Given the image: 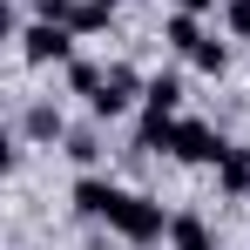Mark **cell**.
Wrapping results in <instances>:
<instances>
[{
    "label": "cell",
    "mask_w": 250,
    "mask_h": 250,
    "mask_svg": "<svg viewBox=\"0 0 250 250\" xmlns=\"http://www.w3.org/2000/svg\"><path fill=\"white\" fill-rule=\"evenodd\" d=\"M108 230L149 250V244H163V237H169V216H163V203H156V196H135V189H128V196H122V209L108 216Z\"/></svg>",
    "instance_id": "cell-1"
},
{
    "label": "cell",
    "mask_w": 250,
    "mask_h": 250,
    "mask_svg": "<svg viewBox=\"0 0 250 250\" xmlns=\"http://www.w3.org/2000/svg\"><path fill=\"white\" fill-rule=\"evenodd\" d=\"M21 54H27L34 68H47V61H75V27H68V21H34V27L21 34Z\"/></svg>",
    "instance_id": "cell-2"
},
{
    "label": "cell",
    "mask_w": 250,
    "mask_h": 250,
    "mask_svg": "<svg viewBox=\"0 0 250 250\" xmlns=\"http://www.w3.org/2000/svg\"><path fill=\"white\" fill-rule=\"evenodd\" d=\"M223 149H230V142H223L209 122L189 115V122H176V149H169V156H176V163H223Z\"/></svg>",
    "instance_id": "cell-3"
},
{
    "label": "cell",
    "mask_w": 250,
    "mask_h": 250,
    "mask_svg": "<svg viewBox=\"0 0 250 250\" xmlns=\"http://www.w3.org/2000/svg\"><path fill=\"white\" fill-rule=\"evenodd\" d=\"M142 88H149V82H135V68H122V61H115V68H108V82H102V95H95L88 108H95L102 122H115V115H122L128 102L142 95Z\"/></svg>",
    "instance_id": "cell-4"
},
{
    "label": "cell",
    "mask_w": 250,
    "mask_h": 250,
    "mask_svg": "<svg viewBox=\"0 0 250 250\" xmlns=\"http://www.w3.org/2000/svg\"><path fill=\"white\" fill-rule=\"evenodd\" d=\"M122 196H128V189L102 183V176H82V183H75V209H82V216H95V223H108V216L122 209Z\"/></svg>",
    "instance_id": "cell-5"
},
{
    "label": "cell",
    "mask_w": 250,
    "mask_h": 250,
    "mask_svg": "<svg viewBox=\"0 0 250 250\" xmlns=\"http://www.w3.org/2000/svg\"><path fill=\"white\" fill-rule=\"evenodd\" d=\"M169 244L176 250H216V237H209V223L196 209H183V216H169Z\"/></svg>",
    "instance_id": "cell-6"
},
{
    "label": "cell",
    "mask_w": 250,
    "mask_h": 250,
    "mask_svg": "<svg viewBox=\"0 0 250 250\" xmlns=\"http://www.w3.org/2000/svg\"><path fill=\"white\" fill-rule=\"evenodd\" d=\"M216 189H223V196H250V149H223V163H216Z\"/></svg>",
    "instance_id": "cell-7"
},
{
    "label": "cell",
    "mask_w": 250,
    "mask_h": 250,
    "mask_svg": "<svg viewBox=\"0 0 250 250\" xmlns=\"http://www.w3.org/2000/svg\"><path fill=\"white\" fill-rule=\"evenodd\" d=\"M27 135H34V142H61V135H68V122H61V108H54V102H34V108H27Z\"/></svg>",
    "instance_id": "cell-8"
},
{
    "label": "cell",
    "mask_w": 250,
    "mask_h": 250,
    "mask_svg": "<svg viewBox=\"0 0 250 250\" xmlns=\"http://www.w3.org/2000/svg\"><path fill=\"white\" fill-rule=\"evenodd\" d=\"M135 149H176V115H142V128H135Z\"/></svg>",
    "instance_id": "cell-9"
},
{
    "label": "cell",
    "mask_w": 250,
    "mask_h": 250,
    "mask_svg": "<svg viewBox=\"0 0 250 250\" xmlns=\"http://www.w3.org/2000/svg\"><path fill=\"white\" fill-rule=\"evenodd\" d=\"M142 102H149L156 115H176V102H183V75H156V82L142 88Z\"/></svg>",
    "instance_id": "cell-10"
},
{
    "label": "cell",
    "mask_w": 250,
    "mask_h": 250,
    "mask_svg": "<svg viewBox=\"0 0 250 250\" xmlns=\"http://www.w3.org/2000/svg\"><path fill=\"white\" fill-rule=\"evenodd\" d=\"M163 34H169V47H183V54H189V47L203 41V21H196L189 7H176V14H169V27H163Z\"/></svg>",
    "instance_id": "cell-11"
},
{
    "label": "cell",
    "mask_w": 250,
    "mask_h": 250,
    "mask_svg": "<svg viewBox=\"0 0 250 250\" xmlns=\"http://www.w3.org/2000/svg\"><path fill=\"white\" fill-rule=\"evenodd\" d=\"M189 61H196V68H203V75H223V68H230V47L216 41V34H203V41L189 47Z\"/></svg>",
    "instance_id": "cell-12"
},
{
    "label": "cell",
    "mask_w": 250,
    "mask_h": 250,
    "mask_svg": "<svg viewBox=\"0 0 250 250\" xmlns=\"http://www.w3.org/2000/svg\"><path fill=\"white\" fill-rule=\"evenodd\" d=\"M68 82H75V95H102V82H108V68H95V61H68Z\"/></svg>",
    "instance_id": "cell-13"
},
{
    "label": "cell",
    "mask_w": 250,
    "mask_h": 250,
    "mask_svg": "<svg viewBox=\"0 0 250 250\" xmlns=\"http://www.w3.org/2000/svg\"><path fill=\"white\" fill-rule=\"evenodd\" d=\"M108 14H115L108 0H82V7H75V34H95V27H108Z\"/></svg>",
    "instance_id": "cell-14"
},
{
    "label": "cell",
    "mask_w": 250,
    "mask_h": 250,
    "mask_svg": "<svg viewBox=\"0 0 250 250\" xmlns=\"http://www.w3.org/2000/svg\"><path fill=\"white\" fill-rule=\"evenodd\" d=\"M75 7H82V0H34V21H68V27H75Z\"/></svg>",
    "instance_id": "cell-15"
},
{
    "label": "cell",
    "mask_w": 250,
    "mask_h": 250,
    "mask_svg": "<svg viewBox=\"0 0 250 250\" xmlns=\"http://www.w3.org/2000/svg\"><path fill=\"white\" fill-rule=\"evenodd\" d=\"M68 156H75V163H95V156H102L95 128H75V135H68Z\"/></svg>",
    "instance_id": "cell-16"
},
{
    "label": "cell",
    "mask_w": 250,
    "mask_h": 250,
    "mask_svg": "<svg viewBox=\"0 0 250 250\" xmlns=\"http://www.w3.org/2000/svg\"><path fill=\"white\" fill-rule=\"evenodd\" d=\"M223 21H230V34H244V41H250V0H230Z\"/></svg>",
    "instance_id": "cell-17"
},
{
    "label": "cell",
    "mask_w": 250,
    "mask_h": 250,
    "mask_svg": "<svg viewBox=\"0 0 250 250\" xmlns=\"http://www.w3.org/2000/svg\"><path fill=\"white\" fill-rule=\"evenodd\" d=\"M176 7H189V14H203V7H216V0H176Z\"/></svg>",
    "instance_id": "cell-18"
},
{
    "label": "cell",
    "mask_w": 250,
    "mask_h": 250,
    "mask_svg": "<svg viewBox=\"0 0 250 250\" xmlns=\"http://www.w3.org/2000/svg\"><path fill=\"white\" fill-rule=\"evenodd\" d=\"M108 7H115V0H108Z\"/></svg>",
    "instance_id": "cell-19"
}]
</instances>
